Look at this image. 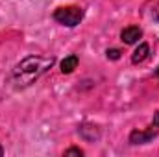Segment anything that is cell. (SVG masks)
<instances>
[{
    "mask_svg": "<svg viewBox=\"0 0 159 157\" xmlns=\"http://www.w3.org/2000/svg\"><path fill=\"white\" fill-rule=\"evenodd\" d=\"M54 57L46 56H26L22 61H19L11 72V83L15 89H26L34 85L37 79L54 65Z\"/></svg>",
    "mask_w": 159,
    "mask_h": 157,
    "instance_id": "obj_1",
    "label": "cell"
},
{
    "mask_svg": "<svg viewBox=\"0 0 159 157\" xmlns=\"http://www.w3.org/2000/svg\"><path fill=\"white\" fill-rule=\"evenodd\" d=\"M54 20L65 28H76L83 20V9L80 6H61L52 13Z\"/></svg>",
    "mask_w": 159,
    "mask_h": 157,
    "instance_id": "obj_2",
    "label": "cell"
},
{
    "mask_svg": "<svg viewBox=\"0 0 159 157\" xmlns=\"http://www.w3.org/2000/svg\"><path fill=\"white\" fill-rule=\"evenodd\" d=\"M157 135H159V111H156L152 122H150L144 129H133V131L129 133L128 141H129V144L139 146V144H148V142H152Z\"/></svg>",
    "mask_w": 159,
    "mask_h": 157,
    "instance_id": "obj_3",
    "label": "cell"
},
{
    "mask_svg": "<svg viewBox=\"0 0 159 157\" xmlns=\"http://www.w3.org/2000/svg\"><path fill=\"white\" fill-rule=\"evenodd\" d=\"M139 39H143V28L141 26H126L122 32H120V41L124 44H137Z\"/></svg>",
    "mask_w": 159,
    "mask_h": 157,
    "instance_id": "obj_4",
    "label": "cell"
},
{
    "mask_svg": "<svg viewBox=\"0 0 159 157\" xmlns=\"http://www.w3.org/2000/svg\"><path fill=\"white\" fill-rule=\"evenodd\" d=\"M148 56H150V44L148 43H139V46L131 54V63L133 65H141V63H144L148 59Z\"/></svg>",
    "mask_w": 159,
    "mask_h": 157,
    "instance_id": "obj_5",
    "label": "cell"
},
{
    "mask_svg": "<svg viewBox=\"0 0 159 157\" xmlns=\"http://www.w3.org/2000/svg\"><path fill=\"white\" fill-rule=\"evenodd\" d=\"M78 133L87 141V142H94V141L100 139V129H98L96 126H93V124H83L78 129Z\"/></svg>",
    "mask_w": 159,
    "mask_h": 157,
    "instance_id": "obj_6",
    "label": "cell"
},
{
    "mask_svg": "<svg viewBox=\"0 0 159 157\" xmlns=\"http://www.w3.org/2000/svg\"><path fill=\"white\" fill-rule=\"evenodd\" d=\"M78 63H80V59H78V56L76 54H70V56H67L63 61H61V72L63 74H72L76 69H78Z\"/></svg>",
    "mask_w": 159,
    "mask_h": 157,
    "instance_id": "obj_7",
    "label": "cell"
},
{
    "mask_svg": "<svg viewBox=\"0 0 159 157\" xmlns=\"http://www.w3.org/2000/svg\"><path fill=\"white\" fill-rule=\"evenodd\" d=\"M106 56H107V59H111V61H117V59H120L122 52H120L119 48H109V50L106 52Z\"/></svg>",
    "mask_w": 159,
    "mask_h": 157,
    "instance_id": "obj_8",
    "label": "cell"
},
{
    "mask_svg": "<svg viewBox=\"0 0 159 157\" xmlns=\"http://www.w3.org/2000/svg\"><path fill=\"white\" fill-rule=\"evenodd\" d=\"M65 155H78V157H81L83 155V150H80V148H69V150H65Z\"/></svg>",
    "mask_w": 159,
    "mask_h": 157,
    "instance_id": "obj_9",
    "label": "cell"
},
{
    "mask_svg": "<svg viewBox=\"0 0 159 157\" xmlns=\"http://www.w3.org/2000/svg\"><path fill=\"white\" fill-rule=\"evenodd\" d=\"M152 19H154L156 22H159V4H156V7L152 9Z\"/></svg>",
    "mask_w": 159,
    "mask_h": 157,
    "instance_id": "obj_10",
    "label": "cell"
},
{
    "mask_svg": "<svg viewBox=\"0 0 159 157\" xmlns=\"http://www.w3.org/2000/svg\"><path fill=\"white\" fill-rule=\"evenodd\" d=\"M154 76H156V78L159 79V67H157V69H156V72H154Z\"/></svg>",
    "mask_w": 159,
    "mask_h": 157,
    "instance_id": "obj_11",
    "label": "cell"
},
{
    "mask_svg": "<svg viewBox=\"0 0 159 157\" xmlns=\"http://www.w3.org/2000/svg\"><path fill=\"white\" fill-rule=\"evenodd\" d=\"M0 155H4V148L2 146H0Z\"/></svg>",
    "mask_w": 159,
    "mask_h": 157,
    "instance_id": "obj_12",
    "label": "cell"
}]
</instances>
